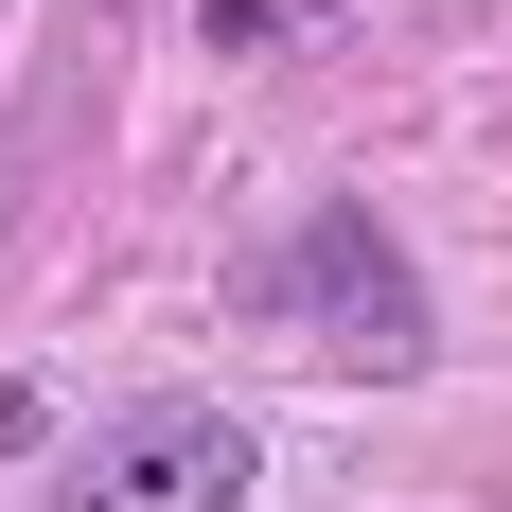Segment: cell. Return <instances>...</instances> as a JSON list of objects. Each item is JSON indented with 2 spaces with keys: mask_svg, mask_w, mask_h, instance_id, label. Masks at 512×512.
Wrapping results in <instances>:
<instances>
[{
  "mask_svg": "<svg viewBox=\"0 0 512 512\" xmlns=\"http://www.w3.org/2000/svg\"><path fill=\"white\" fill-rule=\"evenodd\" d=\"M283 18H301V0H212V36H230V53H265Z\"/></svg>",
  "mask_w": 512,
  "mask_h": 512,
  "instance_id": "cell-3",
  "label": "cell"
},
{
  "mask_svg": "<svg viewBox=\"0 0 512 512\" xmlns=\"http://www.w3.org/2000/svg\"><path fill=\"white\" fill-rule=\"evenodd\" d=\"M71 512H248V407H212V389H159L89 442Z\"/></svg>",
  "mask_w": 512,
  "mask_h": 512,
  "instance_id": "cell-2",
  "label": "cell"
},
{
  "mask_svg": "<svg viewBox=\"0 0 512 512\" xmlns=\"http://www.w3.org/2000/svg\"><path fill=\"white\" fill-rule=\"evenodd\" d=\"M248 301L283 318V336H318V371H354V389H407L424 354H442V318H424V283H407V248L371 230L354 195H318L283 248L248 265Z\"/></svg>",
  "mask_w": 512,
  "mask_h": 512,
  "instance_id": "cell-1",
  "label": "cell"
}]
</instances>
